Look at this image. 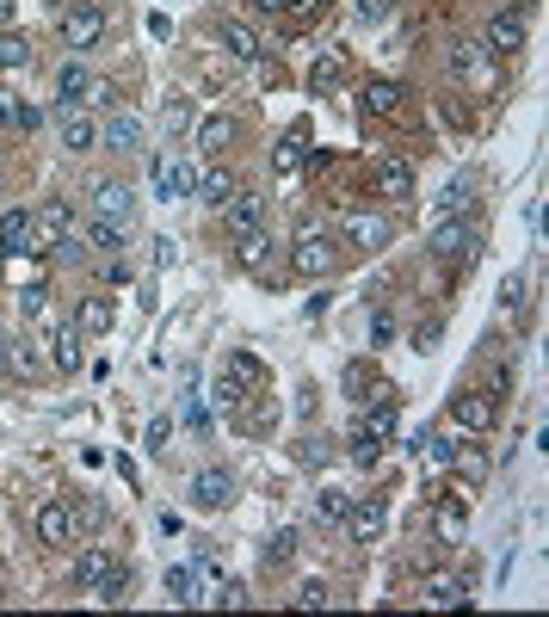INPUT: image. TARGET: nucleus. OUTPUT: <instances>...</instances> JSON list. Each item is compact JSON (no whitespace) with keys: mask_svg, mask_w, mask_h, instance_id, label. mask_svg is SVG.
Returning <instances> with one entry per match:
<instances>
[{"mask_svg":"<svg viewBox=\"0 0 549 617\" xmlns=\"http://www.w3.org/2000/svg\"><path fill=\"white\" fill-rule=\"evenodd\" d=\"M334 266H340L334 235H327V229H303L297 247H290V272H297V278H327Z\"/></svg>","mask_w":549,"mask_h":617,"instance_id":"1","label":"nucleus"},{"mask_svg":"<svg viewBox=\"0 0 549 617\" xmlns=\"http://www.w3.org/2000/svg\"><path fill=\"white\" fill-rule=\"evenodd\" d=\"M68 241H75V210H68L62 198L31 210V253H62Z\"/></svg>","mask_w":549,"mask_h":617,"instance_id":"2","label":"nucleus"},{"mask_svg":"<svg viewBox=\"0 0 549 617\" xmlns=\"http://www.w3.org/2000/svg\"><path fill=\"white\" fill-rule=\"evenodd\" d=\"M426 247H432V260H445V266L475 260V229H469V216H438V229L426 235Z\"/></svg>","mask_w":549,"mask_h":617,"instance_id":"3","label":"nucleus"},{"mask_svg":"<svg viewBox=\"0 0 549 617\" xmlns=\"http://www.w3.org/2000/svg\"><path fill=\"white\" fill-rule=\"evenodd\" d=\"M253 389H266V365L253 352H229L223 358V383H216V402H247Z\"/></svg>","mask_w":549,"mask_h":617,"instance_id":"4","label":"nucleus"},{"mask_svg":"<svg viewBox=\"0 0 549 617\" xmlns=\"http://www.w3.org/2000/svg\"><path fill=\"white\" fill-rule=\"evenodd\" d=\"M451 75L457 81H469V87H494L500 81V68H494V56H488V44H475V38H463V44H451Z\"/></svg>","mask_w":549,"mask_h":617,"instance_id":"5","label":"nucleus"},{"mask_svg":"<svg viewBox=\"0 0 549 617\" xmlns=\"http://www.w3.org/2000/svg\"><path fill=\"white\" fill-rule=\"evenodd\" d=\"M31 531H38L44 550H68V543H75V519H68V500H44L38 513H31Z\"/></svg>","mask_w":549,"mask_h":617,"instance_id":"6","label":"nucleus"},{"mask_svg":"<svg viewBox=\"0 0 549 617\" xmlns=\"http://www.w3.org/2000/svg\"><path fill=\"white\" fill-rule=\"evenodd\" d=\"M451 420H457L463 432H488V426L500 420V402H494V395H482V389H457V395H451Z\"/></svg>","mask_w":549,"mask_h":617,"instance_id":"7","label":"nucleus"},{"mask_svg":"<svg viewBox=\"0 0 549 617\" xmlns=\"http://www.w3.org/2000/svg\"><path fill=\"white\" fill-rule=\"evenodd\" d=\"M62 38H68V50H93V44L105 38V13L93 7V0L68 7V13H62Z\"/></svg>","mask_w":549,"mask_h":617,"instance_id":"8","label":"nucleus"},{"mask_svg":"<svg viewBox=\"0 0 549 617\" xmlns=\"http://www.w3.org/2000/svg\"><path fill=\"white\" fill-rule=\"evenodd\" d=\"M525 38H531V25H525V13H494L488 19V56H519L525 50Z\"/></svg>","mask_w":549,"mask_h":617,"instance_id":"9","label":"nucleus"},{"mask_svg":"<svg viewBox=\"0 0 549 617\" xmlns=\"http://www.w3.org/2000/svg\"><path fill=\"white\" fill-rule=\"evenodd\" d=\"M235 500V476H229V469H198V476H192V506H198V513H216V506H229Z\"/></svg>","mask_w":549,"mask_h":617,"instance_id":"10","label":"nucleus"},{"mask_svg":"<svg viewBox=\"0 0 549 617\" xmlns=\"http://www.w3.org/2000/svg\"><path fill=\"white\" fill-rule=\"evenodd\" d=\"M223 223H229L235 235H247V229H266V198L253 192V186H235V192H229V204H223Z\"/></svg>","mask_w":549,"mask_h":617,"instance_id":"11","label":"nucleus"},{"mask_svg":"<svg viewBox=\"0 0 549 617\" xmlns=\"http://www.w3.org/2000/svg\"><path fill=\"white\" fill-rule=\"evenodd\" d=\"M198 186V167L186 155H155V192L161 198H186Z\"/></svg>","mask_w":549,"mask_h":617,"instance_id":"12","label":"nucleus"},{"mask_svg":"<svg viewBox=\"0 0 549 617\" xmlns=\"http://www.w3.org/2000/svg\"><path fill=\"white\" fill-rule=\"evenodd\" d=\"M75 241H81L87 253H99V260H112V253H124V223L93 216V223H75Z\"/></svg>","mask_w":549,"mask_h":617,"instance_id":"13","label":"nucleus"},{"mask_svg":"<svg viewBox=\"0 0 549 617\" xmlns=\"http://www.w3.org/2000/svg\"><path fill=\"white\" fill-rule=\"evenodd\" d=\"M93 210H99V216H112V223H130V216H136V192H130V179H99V186H93Z\"/></svg>","mask_w":549,"mask_h":617,"instance_id":"14","label":"nucleus"},{"mask_svg":"<svg viewBox=\"0 0 549 617\" xmlns=\"http://www.w3.org/2000/svg\"><path fill=\"white\" fill-rule=\"evenodd\" d=\"M420 599H426V605H438V611H451V605H463V599H469V580H463V574H445V568H432V574L420 580Z\"/></svg>","mask_w":549,"mask_h":617,"instance_id":"15","label":"nucleus"},{"mask_svg":"<svg viewBox=\"0 0 549 617\" xmlns=\"http://www.w3.org/2000/svg\"><path fill=\"white\" fill-rule=\"evenodd\" d=\"M340 525H346L352 543H371V537L383 531V500H352L346 513H340Z\"/></svg>","mask_w":549,"mask_h":617,"instance_id":"16","label":"nucleus"},{"mask_svg":"<svg viewBox=\"0 0 549 617\" xmlns=\"http://www.w3.org/2000/svg\"><path fill=\"white\" fill-rule=\"evenodd\" d=\"M93 93V75H87V68L75 62V56H68L62 68H56V105H62V112H75V105Z\"/></svg>","mask_w":549,"mask_h":617,"instance_id":"17","label":"nucleus"},{"mask_svg":"<svg viewBox=\"0 0 549 617\" xmlns=\"http://www.w3.org/2000/svg\"><path fill=\"white\" fill-rule=\"evenodd\" d=\"M216 38H223V50L235 62H260V31H253L247 19H223V25H216Z\"/></svg>","mask_w":549,"mask_h":617,"instance_id":"18","label":"nucleus"},{"mask_svg":"<svg viewBox=\"0 0 549 617\" xmlns=\"http://www.w3.org/2000/svg\"><path fill=\"white\" fill-rule=\"evenodd\" d=\"M81 340H87L81 328H50V365H56V371H68V377H75V371L87 365V352H81Z\"/></svg>","mask_w":549,"mask_h":617,"instance_id":"19","label":"nucleus"},{"mask_svg":"<svg viewBox=\"0 0 549 617\" xmlns=\"http://www.w3.org/2000/svg\"><path fill=\"white\" fill-rule=\"evenodd\" d=\"M235 142H241V124H235L229 112H216V118L198 124V149H204V155H223V149H235Z\"/></svg>","mask_w":549,"mask_h":617,"instance_id":"20","label":"nucleus"},{"mask_svg":"<svg viewBox=\"0 0 549 617\" xmlns=\"http://www.w3.org/2000/svg\"><path fill=\"white\" fill-rule=\"evenodd\" d=\"M377 192H383V198H395V204H408V198H414V167H408V161H395V155H389V161H377Z\"/></svg>","mask_w":549,"mask_h":617,"instance_id":"21","label":"nucleus"},{"mask_svg":"<svg viewBox=\"0 0 549 617\" xmlns=\"http://www.w3.org/2000/svg\"><path fill=\"white\" fill-rule=\"evenodd\" d=\"M235 241H241V247H235L241 266H247L253 278H272V235H266V229H247V235H235Z\"/></svg>","mask_w":549,"mask_h":617,"instance_id":"22","label":"nucleus"},{"mask_svg":"<svg viewBox=\"0 0 549 617\" xmlns=\"http://www.w3.org/2000/svg\"><path fill=\"white\" fill-rule=\"evenodd\" d=\"M346 241H352V247H364V253H377V247H389V223H383V216L352 210V216H346Z\"/></svg>","mask_w":549,"mask_h":617,"instance_id":"23","label":"nucleus"},{"mask_svg":"<svg viewBox=\"0 0 549 617\" xmlns=\"http://www.w3.org/2000/svg\"><path fill=\"white\" fill-rule=\"evenodd\" d=\"M56 130H62V149H68V155L99 149V124H93V118H81V112H62V124H56Z\"/></svg>","mask_w":549,"mask_h":617,"instance_id":"24","label":"nucleus"},{"mask_svg":"<svg viewBox=\"0 0 549 617\" xmlns=\"http://www.w3.org/2000/svg\"><path fill=\"white\" fill-rule=\"evenodd\" d=\"M38 365H44L38 340H31V334H7V377H38Z\"/></svg>","mask_w":549,"mask_h":617,"instance_id":"25","label":"nucleus"},{"mask_svg":"<svg viewBox=\"0 0 549 617\" xmlns=\"http://www.w3.org/2000/svg\"><path fill=\"white\" fill-rule=\"evenodd\" d=\"M0 253H31V210H7L0 216Z\"/></svg>","mask_w":549,"mask_h":617,"instance_id":"26","label":"nucleus"},{"mask_svg":"<svg viewBox=\"0 0 549 617\" xmlns=\"http://www.w3.org/2000/svg\"><path fill=\"white\" fill-rule=\"evenodd\" d=\"M118 321V303L112 297H81V309H75V328L81 334H105Z\"/></svg>","mask_w":549,"mask_h":617,"instance_id":"27","label":"nucleus"},{"mask_svg":"<svg viewBox=\"0 0 549 617\" xmlns=\"http://www.w3.org/2000/svg\"><path fill=\"white\" fill-rule=\"evenodd\" d=\"M99 142H105V149H118V155H136V149H142V124H136L130 112H118L112 124L99 130Z\"/></svg>","mask_w":549,"mask_h":617,"instance_id":"28","label":"nucleus"},{"mask_svg":"<svg viewBox=\"0 0 549 617\" xmlns=\"http://www.w3.org/2000/svg\"><path fill=\"white\" fill-rule=\"evenodd\" d=\"M105 568H112V550H99V543H87V550L75 556V587H81V593H93L99 580H105Z\"/></svg>","mask_w":549,"mask_h":617,"instance_id":"29","label":"nucleus"},{"mask_svg":"<svg viewBox=\"0 0 549 617\" xmlns=\"http://www.w3.org/2000/svg\"><path fill=\"white\" fill-rule=\"evenodd\" d=\"M401 99H408V93H401L395 81H371V87H364V112H377V118H401Z\"/></svg>","mask_w":549,"mask_h":617,"instance_id":"30","label":"nucleus"},{"mask_svg":"<svg viewBox=\"0 0 549 617\" xmlns=\"http://www.w3.org/2000/svg\"><path fill=\"white\" fill-rule=\"evenodd\" d=\"M235 186H241V179H235V173H223V167H210V173H198V186H192V192H198L204 204H216V210H223Z\"/></svg>","mask_w":549,"mask_h":617,"instance_id":"31","label":"nucleus"},{"mask_svg":"<svg viewBox=\"0 0 549 617\" xmlns=\"http://www.w3.org/2000/svg\"><path fill=\"white\" fill-rule=\"evenodd\" d=\"M358 432H364V439H377V445H383V439H395V402H389V395H383V402L358 420Z\"/></svg>","mask_w":549,"mask_h":617,"instance_id":"32","label":"nucleus"},{"mask_svg":"<svg viewBox=\"0 0 549 617\" xmlns=\"http://www.w3.org/2000/svg\"><path fill=\"white\" fill-rule=\"evenodd\" d=\"M68 519H75V531H105V525H112V506H105V500H75Z\"/></svg>","mask_w":549,"mask_h":617,"instance_id":"33","label":"nucleus"},{"mask_svg":"<svg viewBox=\"0 0 549 617\" xmlns=\"http://www.w3.org/2000/svg\"><path fill=\"white\" fill-rule=\"evenodd\" d=\"M340 81H346V56H340V50H327V56L315 62V75H309V87H315V93H334Z\"/></svg>","mask_w":549,"mask_h":617,"instance_id":"34","label":"nucleus"},{"mask_svg":"<svg viewBox=\"0 0 549 617\" xmlns=\"http://www.w3.org/2000/svg\"><path fill=\"white\" fill-rule=\"evenodd\" d=\"M93 599H99V605H124V599H130V568L112 562V568H105V580L93 587Z\"/></svg>","mask_w":549,"mask_h":617,"instance_id":"35","label":"nucleus"},{"mask_svg":"<svg viewBox=\"0 0 549 617\" xmlns=\"http://www.w3.org/2000/svg\"><path fill=\"white\" fill-rule=\"evenodd\" d=\"M167 599L173 605H198L204 593H198V574L192 568H167Z\"/></svg>","mask_w":549,"mask_h":617,"instance_id":"36","label":"nucleus"},{"mask_svg":"<svg viewBox=\"0 0 549 617\" xmlns=\"http://www.w3.org/2000/svg\"><path fill=\"white\" fill-rule=\"evenodd\" d=\"M303 149H309V130L297 124V130L278 142V173H297V167H303Z\"/></svg>","mask_w":549,"mask_h":617,"instance_id":"37","label":"nucleus"},{"mask_svg":"<svg viewBox=\"0 0 549 617\" xmlns=\"http://www.w3.org/2000/svg\"><path fill=\"white\" fill-rule=\"evenodd\" d=\"M0 68H31V38H19V31H0Z\"/></svg>","mask_w":549,"mask_h":617,"instance_id":"38","label":"nucleus"},{"mask_svg":"<svg viewBox=\"0 0 549 617\" xmlns=\"http://www.w3.org/2000/svg\"><path fill=\"white\" fill-rule=\"evenodd\" d=\"M469 192H475V186H469V179H451V186H445V192H438V198H432V210H438V216H463V204H469Z\"/></svg>","mask_w":549,"mask_h":617,"instance_id":"39","label":"nucleus"},{"mask_svg":"<svg viewBox=\"0 0 549 617\" xmlns=\"http://www.w3.org/2000/svg\"><path fill=\"white\" fill-rule=\"evenodd\" d=\"M346 506H352V494H340V488H321V494H315V519H321V525H340V513H346Z\"/></svg>","mask_w":549,"mask_h":617,"instance_id":"40","label":"nucleus"},{"mask_svg":"<svg viewBox=\"0 0 549 617\" xmlns=\"http://www.w3.org/2000/svg\"><path fill=\"white\" fill-rule=\"evenodd\" d=\"M7 118H13V130L31 136V130L44 124V105H31V99H13V93H7Z\"/></svg>","mask_w":549,"mask_h":617,"instance_id":"41","label":"nucleus"},{"mask_svg":"<svg viewBox=\"0 0 549 617\" xmlns=\"http://www.w3.org/2000/svg\"><path fill=\"white\" fill-rule=\"evenodd\" d=\"M364 389H377V365L352 358V365H346V395H352V402H364Z\"/></svg>","mask_w":549,"mask_h":617,"instance_id":"42","label":"nucleus"},{"mask_svg":"<svg viewBox=\"0 0 549 617\" xmlns=\"http://www.w3.org/2000/svg\"><path fill=\"white\" fill-rule=\"evenodd\" d=\"M482 395H494V402H506V395H512V365H500L494 346H488V389H482Z\"/></svg>","mask_w":549,"mask_h":617,"instance_id":"43","label":"nucleus"},{"mask_svg":"<svg viewBox=\"0 0 549 617\" xmlns=\"http://www.w3.org/2000/svg\"><path fill=\"white\" fill-rule=\"evenodd\" d=\"M327 599H334V593H327V580H303V587L290 593V605H297V611H321Z\"/></svg>","mask_w":549,"mask_h":617,"instance_id":"44","label":"nucleus"},{"mask_svg":"<svg viewBox=\"0 0 549 617\" xmlns=\"http://www.w3.org/2000/svg\"><path fill=\"white\" fill-rule=\"evenodd\" d=\"M19 309H25V321H50V290H44V284H31L25 297H19Z\"/></svg>","mask_w":549,"mask_h":617,"instance_id":"45","label":"nucleus"},{"mask_svg":"<svg viewBox=\"0 0 549 617\" xmlns=\"http://www.w3.org/2000/svg\"><path fill=\"white\" fill-rule=\"evenodd\" d=\"M290 556H297V531H278L266 543V562H290Z\"/></svg>","mask_w":549,"mask_h":617,"instance_id":"46","label":"nucleus"},{"mask_svg":"<svg viewBox=\"0 0 549 617\" xmlns=\"http://www.w3.org/2000/svg\"><path fill=\"white\" fill-rule=\"evenodd\" d=\"M377 457H383V445H377V439H364V432H352V463H364V469H371Z\"/></svg>","mask_w":549,"mask_h":617,"instance_id":"47","label":"nucleus"},{"mask_svg":"<svg viewBox=\"0 0 549 617\" xmlns=\"http://www.w3.org/2000/svg\"><path fill=\"white\" fill-rule=\"evenodd\" d=\"M186 124H192V105H186V99H173V105H167V136H179Z\"/></svg>","mask_w":549,"mask_h":617,"instance_id":"48","label":"nucleus"},{"mask_svg":"<svg viewBox=\"0 0 549 617\" xmlns=\"http://www.w3.org/2000/svg\"><path fill=\"white\" fill-rule=\"evenodd\" d=\"M457 463H463V476H469V482H482V476H488V457H482V451H457Z\"/></svg>","mask_w":549,"mask_h":617,"instance_id":"49","label":"nucleus"},{"mask_svg":"<svg viewBox=\"0 0 549 617\" xmlns=\"http://www.w3.org/2000/svg\"><path fill=\"white\" fill-rule=\"evenodd\" d=\"M327 457H334V439H303V463H309V469L327 463Z\"/></svg>","mask_w":549,"mask_h":617,"instance_id":"50","label":"nucleus"},{"mask_svg":"<svg viewBox=\"0 0 549 617\" xmlns=\"http://www.w3.org/2000/svg\"><path fill=\"white\" fill-rule=\"evenodd\" d=\"M216 605H247V587H241V580H223V587H216Z\"/></svg>","mask_w":549,"mask_h":617,"instance_id":"51","label":"nucleus"},{"mask_svg":"<svg viewBox=\"0 0 549 617\" xmlns=\"http://www.w3.org/2000/svg\"><path fill=\"white\" fill-rule=\"evenodd\" d=\"M438 334H445L438 321H420V328H414V352H432V346H438Z\"/></svg>","mask_w":549,"mask_h":617,"instance_id":"52","label":"nucleus"},{"mask_svg":"<svg viewBox=\"0 0 549 617\" xmlns=\"http://www.w3.org/2000/svg\"><path fill=\"white\" fill-rule=\"evenodd\" d=\"M500 309L512 315V309H525V284L519 278H506V290H500Z\"/></svg>","mask_w":549,"mask_h":617,"instance_id":"53","label":"nucleus"},{"mask_svg":"<svg viewBox=\"0 0 549 617\" xmlns=\"http://www.w3.org/2000/svg\"><path fill=\"white\" fill-rule=\"evenodd\" d=\"M87 99H93V105H124V99H118V87H112V81H93V93H87Z\"/></svg>","mask_w":549,"mask_h":617,"instance_id":"54","label":"nucleus"},{"mask_svg":"<svg viewBox=\"0 0 549 617\" xmlns=\"http://www.w3.org/2000/svg\"><path fill=\"white\" fill-rule=\"evenodd\" d=\"M389 334H395V321H389V309H377V315H371V340H377V346H383V340H389Z\"/></svg>","mask_w":549,"mask_h":617,"instance_id":"55","label":"nucleus"},{"mask_svg":"<svg viewBox=\"0 0 549 617\" xmlns=\"http://www.w3.org/2000/svg\"><path fill=\"white\" fill-rule=\"evenodd\" d=\"M167 439H173V420H155L149 426V451H167Z\"/></svg>","mask_w":549,"mask_h":617,"instance_id":"56","label":"nucleus"},{"mask_svg":"<svg viewBox=\"0 0 549 617\" xmlns=\"http://www.w3.org/2000/svg\"><path fill=\"white\" fill-rule=\"evenodd\" d=\"M383 13H389V0H358V19H364V25H377Z\"/></svg>","mask_w":549,"mask_h":617,"instance_id":"57","label":"nucleus"},{"mask_svg":"<svg viewBox=\"0 0 549 617\" xmlns=\"http://www.w3.org/2000/svg\"><path fill=\"white\" fill-rule=\"evenodd\" d=\"M284 13H297V19H315V13H321V0H284Z\"/></svg>","mask_w":549,"mask_h":617,"instance_id":"58","label":"nucleus"},{"mask_svg":"<svg viewBox=\"0 0 549 617\" xmlns=\"http://www.w3.org/2000/svg\"><path fill=\"white\" fill-rule=\"evenodd\" d=\"M13 130V118H7V93H0V136H7Z\"/></svg>","mask_w":549,"mask_h":617,"instance_id":"59","label":"nucleus"},{"mask_svg":"<svg viewBox=\"0 0 549 617\" xmlns=\"http://www.w3.org/2000/svg\"><path fill=\"white\" fill-rule=\"evenodd\" d=\"M253 7H260V13H284V0H253Z\"/></svg>","mask_w":549,"mask_h":617,"instance_id":"60","label":"nucleus"},{"mask_svg":"<svg viewBox=\"0 0 549 617\" xmlns=\"http://www.w3.org/2000/svg\"><path fill=\"white\" fill-rule=\"evenodd\" d=\"M7 19H13V0H0V31H7Z\"/></svg>","mask_w":549,"mask_h":617,"instance_id":"61","label":"nucleus"},{"mask_svg":"<svg viewBox=\"0 0 549 617\" xmlns=\"http://www.w3.org/2000/svg\"><path fill=\"white\" fill-rule=\"evenodd\" d=\"M0 377H7V334H0Z\"/></svg>","mask_w":549,"mask_h":617,"instance_id":"62","label":"nucleus"}]
</instances>
